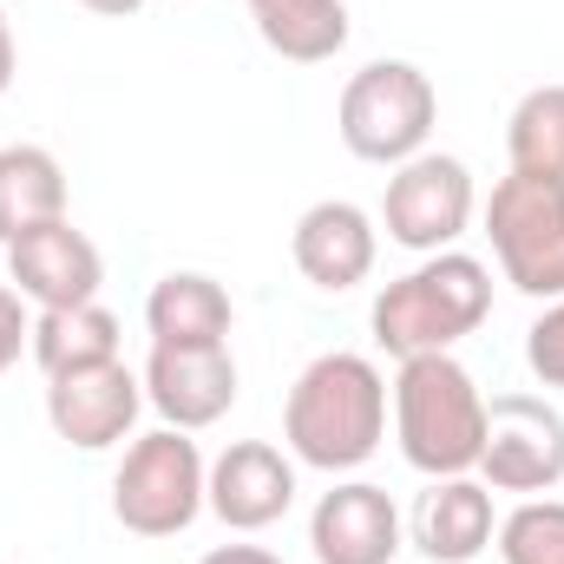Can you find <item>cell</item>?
I'll list each match as a JSON object with an SVG mask.
<instances>
[{
    "label": "cell",
    "instance_id": "obj_1",
    "mask_svg": "<svg viewBox=\"0 0 564 564\" xmlns=\"http://www.w3.org/2000/svg\"><path fill=\"white\" fill-rule=\"evenodd\" d=\"M282 440L295 466L315 473H355L388 440V381L368 355H315L289 401H282Z\"/></svg>",
    "mask_w": 564,
    "mask_h": 564
},
{
    "label": "cell",
    "instance_id": "obj_2",
    "mask_svg": "<svg viewBox=\"0 0 564 564\" xmlns=\"http://www.w3.org/2000/svg\"><path fill=\"white\" fill-rule=\"evenodd\" d=\"M486 315H492V270L466 250H440L375 295L368 328L394 361H414V355H453Z\"/></svg>",
    "mask_w": 564,
    "mask_h": 564
},
{
    "label": "cell",
    "instance_id": "obj_3",
    "mask_svg": "<svg viewBox=\"0 0 564 564\" xmlns=\"http://www.w3.org/2000/svg\"><path fill=\"white\" fill-rule=\"evenodd\" d=\"M394 440L426 479H459L486 446V394L453 355H414L394 375Z\"/></svg>",
    "mask_w": 564,
    "mask_h": 564
},
{
    "label": "cell",
    "instance_id": "obj_4",
    "mask_svg": "<svg viewBox=\"0 0 564 564\" xmlns=\"http://www.w3.org/2000/svg\"><path fill=\"white\" fill-rule=\"evenodd\" d=\"M440 126V93L414 59H368L335 106V132L361 164H408L421 158Z\"/></svg>",
    "mask_w": 564,
    "mask_h": 564
},
{
    "label": "cell",
    "instance_id": "obj_5",
    "mask_svg": "<svg viewBox=\"0 0 564 564\" xmlns=\"http://www.w3.org/2000/svg\"><path fill=\"white\" fill-rule=\"evenodd\" d=\"M204 479H210V466L191 433H177V426L139 433L112 473V519L132 539H177L204 512Z\"/></svg>",
    "mask_w": 564,
    "mask_h": 564
},
{
    "label": "cell",
    "instance_id": "obj_6",
    "mask_svg": "<svg viewBox=\"0 0 564 564\" xmlns=\"http://www.w3.org/2000/svg\"><path fill=\"white\" fill-rule=\"evenodd\" d=\"M486 237L506 282L532 302L564 295V177L512 171L486 197Z\"/></svg>",
    "mask_w": 564,
    "mask_h": 564
},
{
    "label": "cell",
    "instance_id": "obj_7",
    "mask_svg": "<svg viewBox=\"0 0 564 564\" xmlns=\"http://www.w3.org/2000/svg\"><path fill=\"white\" fill-rule=\"evenodd\" d=\"M479 197H473V171L453 158V151H421L408 164L388 171V191H381V230L388 243L414 250V257H440L466 237Z\"/></svg>",
    "mask_w": 564,
    "mask_h": 564
},
{
    "label": "cell",
    "instance_id": "obj_8",
    "mask_svg": "<svg viewBox=\"0 0 564 564\" xmlns=\"http://www.w3.org/2000/svg\"><path fill=\"white\" fill-rule=\"evenodd\" d=\"M492 492H552L564 486V414L545 394H499L486 401V446L473 466Z\"/></svg>",
    "mask_w": 564,
    "mask_h": 564
},
{
    "label": "cell",
    "instance_id": "obj_9",
    "mask_svg": "<svg viewBox=\"0 0 564 564\" xmlns=\"http://www.w3.org/2000/svg\"><path fill=\"white\" fill-rule=\"evenodd\" d=\"M139 414H144V375H132L126 361H99V368L46 381V421L79 453L126 446Z\"/></svg>",
    "mask_w": 564,
    "mask_h": 564
},
{
    "label": "cell",
    "instance_id": "obj_10",
    "mask_svg": "<svg viewBox=\"0 0 564 564\" xmlns=\"http://www.w3.org/2000/svg\"><path fill=\"white\" fill-rule=\"evenodd\" d=\"M7 282L33 308H79V302H99L106 257L86 230H73V217H53L7 243Z\"/></svg>",
    "mask_w": 564,
    "mask_h": 564
},
{
    "label": "cell",
    "instance_id": "obj_11",
    "mask_svg": "<svg viewBox=\"0 0 564 564\" xmlns=\"http://www.w3.org/2000/svg\"><path fill=\"white\" fill-rule=\"evenodd\" d=\"M204 506L230 532H270L282 512L295 506V459L282 446H270V440H230L210 459Z\"/></svg>",
    "mask_w": 564,
    "mask_h": 564
},
{
    "label": "cell",
    "instance_id": "obj_12",
    "mask_svg": "<svg viewBox=\"0 0 564 564\" xmlns=\"http://www.w3.org/2000/svg\"><path fill=\"white\" fill-rule=\"evenodd\" d=\"M144 401L177 433H204L237 408V355L224 348H151L144 361Z\"/></svg>",
    "mask_w": 564,
    "mask_h": 564
},
{
    "label": "cell",
    "instance_id": "obj_13",
    "mask_svg": "<svg viewBox=\"0 0 564 564\" xmlns=\"http://www.w3.org/2000/svg\"><path fill=\"white\" fill-rule=\"evenodd\" d=\"M289 257H295V270L315 282V289L341 295V289H361V282L375 276L381 230H375V217H368L361 204H348V197H322V204H308V210L295 217V230H289Z\"/></svg>",
    "mask_w": 564,
    "mask_h": 564
},
{
    "label": "cell",
    "instance_id": "obj_14",
    "mask_svg": "<svg viewBox=\"0 0 564 564\" xmlns=\"http://www.w3.org/2000/svg\"><path fill=\"white\" fill-rule=\"evenodd\" d=\"M308 552L315 564H394L401 558V512L388 486L341 479L308 512Z\"/></svg>",
    "mask_w": 564,
    "mask_h": 564
},
{
    "label": "cell",
    "instance_id": "obj_15",
    "mask_svg": "<svg viewBox=\"0 0 564 564\" xmlns=\"http://www.w3.org/2000/svg\"><path fill=\"white\" fill-rule=\"evenodd\" d=\"M499 519H492V486L459 473V479H433L414 506V545L426 564H473L492 545Z\"/></svg>",
    "mask_w": 564,
    "mask_h": 564
},
{
    "label": "cell",
    "instance_id": "obj_16",
    "mask_svg": "<svg viewBox=\"0 0 564 564\" xmlns=\"http://www.w3.org/2000/svg\"><path fill=\"white\" fill-rule=\"evenodd\" d=\"M230 289L204 270H171V276L151 282L144 295V328H151V348H224L230 341Z\"/></svg>",
    "mask_w": 564,
    "mask_h": 564
},
{
    "label": "cell",
    "instance_id": "obj_17",
    "mask_svg": "<svg viewBox=\"0 0 564 564\" xmlns=\"http://www.w3.org/2000/svg\"><path fill=\"white\" fill-rule=\"evenodd\" d=\"M26 355L40 361L46 381L79 375V368H99V361H119V315H112L106 302L40 308V315H33V341H26Z\"/></svg>",
    "mask_w": 564,
    "mask_h": 564
},
{
    "label": "cell",
    "instance_id": "obj_18",
    "mask_svg": "<svg viewBox=\"0 0 564 564\" xmlns=\"http://www.w3.org/2000/svg\"><path fill=\"white\" fill-rule=\"evenodd\" d=\"M263 46L289 66H322L348 46V0H243Z\"/></svg>",
    "mask_w": 564,
    "mask_h": 564
},
{
    "label": "cell",
    "instance_id": "obj_19",
    "mask_svg": "<svg viewBox=\"0 0 564 564\" xmlns=\"http://www.w3.org/2000/svg\"><path fill=\"white\" fill-rule=\"evenodd\" d=\"M66 217V171L46 144H0V243Z\"/></svg>",
    "mask_w": 564,
    "mask_h": 564
},
{
    "label": "cell",
    "instance_id": "obj_20",
    "mask_svg": "<svg viewBox=\"0 0 564 564\" xmlns=\"http://www.w3.org/2000/svg\"><path fill=\"white\" fill-rule=\"evenodd\" d=\"M506 151L512 171L532 177H564V86H532L512 119H506Z\"/></svg>",
    "mask_w": 564,
    "mask_h": 564
},
{
    "label": "cell",
    "instance_id": "obj_21",
    "mask_svg": "<svg viewBox=\"0 0 564 564\" xmlns=\"http://www.w3.org/2000/svg\"><path fill=\"white\" fill-rule=\"evenodd\" d=\"M506 564H564V499H519L499 519Z\"/></svg>",
    "mask_w": 564,
    "mask_h": 564
},
{
    "label": "cell",
    "instance_id": "obj_22",
    "mask_svg": "<svg viewBox=\"0 0 564 564\" xmlns=\"http://www.w3.org/2000/svg\"><path fill=\"white\" fill-rule=\"evenodd\" d=\"M525 368L539 375V388H558L564 394V295L545 302V315L525 328Z\"/></svg>",
    "mask_w": 564,
    "mask_h": 564
},
{
    "label": "cell",
    "instance_id": "obj_23",
    "mask_svg": "<svg viewBox=\"0 0 564 564\" xmlns=\"http://www.w3.org/2000/svg\"><path fill=\"white\" fill-rule=\"evenodd\" d=\"M26 341H33V315H26V295L13 289V282H0V375L26 355Z\"/></svg>",
    "mask_w": 564,
    "mask_h": 564
},
{
    "label": "cell",
    "instance_id": "obj_24",
    "mask_svg": "<svg viewBox=\"0 0 564 564\" xmlns=\"http://www.w3.org/2000/svg\"><path fill=\"white\" fill-rule=\"evenodd\" d=\"M197 564H282V558L263 552V545H217V552H204Z\"/></svg>",
    "mask_w": 564,
    "mask_h": 564
},
{
    "label": "cell",
    "instance_id": "obj_25",
    "mask_svg": "<svg viewBox=\"0 0 564 564\" xmlns=\"http://www.w3.org/2000/svg\"><path fill=\"white\" fill-rule=\"evenodd\" d=\"M13 73H20V46H13V26H7V7H0V99H7Z\"/></svg>",
    "mask_w": 564,
    "mask_h": 564
},
{
    "label": "cell",
    "instance_id": "obj_26",
    "mask_svg": "<svg viewBox=\"0 0 564 564\" xmlns=\"http://www.w3.org/2000/svg\"><path fill=\"white\" fill-rule=\"evenodd\" d=\"M86 13H99V20H126V13H139L144 0H79Z\"/></svg>",
    "mask_w": 564,
    "mask_h": 564
}]
</instances>
